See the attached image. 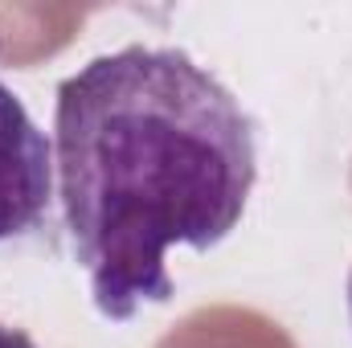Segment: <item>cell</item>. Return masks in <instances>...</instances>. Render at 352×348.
<instances>
[{
  "instance_id": "6da1fadb",
  "label": "cell",
  "mask_w": 352,
  "mask_h": 348,
  "mask_svg": "<svg viewBox=\"0 0 352 348\" xmlns=\"http://www.w3.org/2000/svg\"><path fill=\"white\" fill-rule=\"evenodd\" d=\"M54 156L74 259L119 324L173 295V246L213 250L234 234L258 180L250 115L184 50L127 45L70 74Z\"/></svg>"
},
{
  "instance_id": "7a4b0ae2",
  "label": "cell",
  "mask_w": 352,
  "mask_h": 348,
  "mask_svg": "<svg viewBox=\"0 0 352 348\" xmlns=\"http://www.w3.org/2000/svg\"><path fill=\"white\" fill-rule=\"evenodd\" d=\"M54 197V148L25 102L0 83V242L45 226Z\"/></svg>"
},
{
  "instance_id": "277c9868",
  "label": "cell",
  "mask_w": 352,
  "mask_h": 348,
  "mask_svg": "<svg viewBox=\"0 0 352 348\" xmlns=\"http://www.w3.org/2000/svg\"><path fill=\"white\" fill-rule=\"evenodd\" d=\"M349 312H352V279H349Z\"/></svg>"
},
{
  "instance_id": "3957f363",
  "label": "cell",
  "mask_w": 352,
  "mask_h": 348,
  "mask_svg": "<svg viewBox=\"0 0 352 348\" xmlns=\"http://www.w3.org/2000/svg\"><path fill=\"white\" fill-rule=\"evenodd\" d=\"M0 348H37L25 332H16V328H4L0 324Z\"/></svg>"
}]
</instances>
